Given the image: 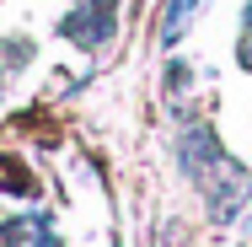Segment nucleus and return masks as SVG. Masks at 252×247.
Segmentation results:
<instances>
[{"label": "nucleus", "instance_id": "nucleus-1", "mask_svg": "<svg viewBox=\"0 0 252 247\" xmlns=\"http://www.w3.org/2000/svg\"><path fill=\"white\" fill-rule=\"evenodd\" d=\"M113 27H118V0H75L64 11V22H59V38L86 49V54H97L113 38Z\"/></svg>", "mask_w": 252, "mask_h": 247}, {"label": "nucleus", "instance_id": "nucleus-2", "mask_svg": "<svg viewBox=\"0 0 252 247\" xmlns=\"http://www.w3.org/2000/svg\"><path fill=\"white\" fill-rule=\"evenodd\" d=\"M209 0H166V22H161V49H177L188 38V22L199 16Z\"/></svg>", "mask_w": 252, "mask_h": 247}, {"label": "nucleus", "instance_id": "nucleus-3", "mask_svg": "<svg viewBox=\"0 0 252 247\" xmlns=\"http://www.w3.org/2000/svg\"><path fill=\"white\" fill-rule=\"evenodd\" d=\"M0 188H11L16 199H32V194H38V183H32V172H27V167H16L11 156H0Z\"/></svg>", "mask_w": 252, "mask_h": 247}, {"label": "nucleus", "instance_id": "nucleus-4", "mask_svg": "<svg viewBox=\"0 0 252 247\" xmlns=\"http://www.w3.org/2000/svg\"><path fill=\"white\" fill-rule=\"evenodd\" d=\"M193 86V70L188 65H166V92H188Z\"/></svg>", "mask_w": 252, "mask_h": 247}, {"label": "nucleus", "instance_id": "nucleus-5", "mask_svg": "<svg viewBox=\"0 0 252 247\" xmlns=\"http://www.w3.org/2000/svg\"><path fill=\"white\" fill-rule=\"evenodd\" d=\"M236 59H242V70H252V33H242V43H236Z\"/></svg>", "mask_w": 252, "mask_h": 247}]
</instances>
